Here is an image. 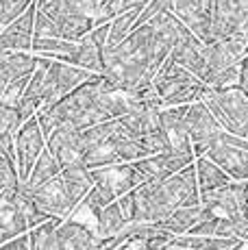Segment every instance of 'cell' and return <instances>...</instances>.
Listing matches in <instances>:
<instances>
[{
  "instance_id": "39",
  "label": "cell",
  "mask_w": 248,
  "mask_h": 250,
  "mask_svg": "<svg viewBox=\"0 0 248 250\" xmlns=\"http://www.w3.org/2000/svg\"><path fill=\"white\" fill-rule=\"evenodd\" d=\"M148 2H150V0H144V4H148Z\"/></svg>"
},
{
  "instance_id": "40",
  "label": "cell",
  "mask_w": 248,
  "mask_h": 250,
  "mask_svg": "<svg viewBox=\"0 0 248 250\" xmlns=\"http://www.w3.org/2000/svg\"><path fill=\"white\" fill-rule=\"evenodd\" d=\"M246 40H248V31H246Z\"/></svg>"
},
{
  "instance_id": "19",
  "label": "cell",
  "mask_w": 248,
  "mask_h": 250,
  "mask_svg": "<svg viewBox=\"0 0 248 250\" xmlns=\"http://www.w3.org/2000/svg\"><path fill=\"white\" fill-rule=\"evenodd\" d=\"M209 215H216V213L205 203H198V205L181 207L172 215H168L165 220H161V222H157V224H159V229L170 230V233H174V235H183V233H189L198 222H203Z\"/></svg>"
},
{
  "instance_id": "31",
  "label": "cell",
  "mask_w": 248,
  "mask_h": 250,
  "mask_svg": "<svg viewBox=\"0 0 248 250\" xmlns=\"http://www.w3.org/2000/svg\"><path fill=\"white\" fill-rule=\"evenodd\" d=\"M20 126H22L20 111L13 107L0 104V135H2V133H16Z\"/></svg>"
},
{
  "instance_id": "12",
  "label": "cell",
  "mask_w": 248,
  "mask_h": 250,
  "mask_svg": "<svg viewBox=\"0 0 248 250\" xmlns=\"http://www.w3.org/2000/svg\"><path fill=\"white\" fill-rule=\"evenodd\" d=\"M205 155L216 161L233 181H248V150L244 148H237L218 137L209 144Z\"/></svg>"
},
{
  "instance_id": "32",
  "label": "cell",
  "mask_w": 248,
  "mask_h": 250,
  "mask_svg": "<svg viewBox=\"0 0 248 250\" xmlns=\"http://www.w3.org/2000/svg\"><path fill=\"white\" fill-rule=\"evenodd\" d=\"M128 242V233L126 229L118 235H109V237H98V244H96V250H118L122 248L124 244Z\"/></svg>"
},
{
  "instance_id": "34",
  "label": "cell",
  "mask_w": 248,
  "mask_h": 250,
  "mask_svg": "<svg viewBox=\"0 0 248 250\" xmlns=\"http://www.w3.org/2000/svg\"><path fill=\"white\" fill-rule=\"evenodd\" d=\"M0 250H31V237H28V233L18 235V237L4 242L2 246H0Z\"/></svg>"
},
{
  "instance_id": "27",
  "label": "cell",
  "mask_w": 248,
  "mask_h": 250,
  "mask_svg": "<svg viewBox=\"0 0 248 250\" xmlns=\"http://www.w3.org/2000/svg\"><path fill=\"white\" fill-rule=\"evenodd\" d=\"M31 76H33V74H31ZM31 76H22V79H16V81H11L7 87L0 89V104L18 109V104H20L22 96H24V91H26V87H28V81H31Z\"/></svg>"
},
{
  "instance_id": "38",
  "label": "cell",
  "mask_w": 248,
  "mask_h": 250,
  "mask_svg": "<svg viewBox=\"0 0 248 250\" xmlns=\"http://www.w3.org/2000/svg\"><path fill=\"white\" fill-rule=\"evenodd\" d=\"M7 2H11V0H0V7H2V4H7Z\"/></svg>"
},
{
  "instance_id": "10",
  "label": "cell",
  "mask_w": 248,
  "mask_h": 250,
  "mask_svg": "<svg viewBox=\"0 0 248 250\" xmlns=\"http://www.w3.org/2000/svg\"><path fill=\"white\" fill-rule=\"evenodd\" d=\"M172 11L205 44H211L213 42V33H211L213 4H209L207 0H174Z\"/></svg>"
},
{
  "instance_id": "22",
  "label": "cell",
  "mask_w": 248,
  "mask_h": 250,
  "mask_svg": "<svg viewBox=\"0 0 248 250\" xmlns=\"http://www.w3.org/2000/svg\"><path fill=\"white\" fill-rule=\"evenodd\" d=\"M94 31V28H92ZM92 31L79 40V55H76V65L94 72V74H104V59H103V46L94 40Z\"/></svg>"
},
{
  "instance_id": "14",
  "label": "cell",
  "mask_w": 248,
  "mask_h": 250,
  "mask_svg": "<svg viewBox=\"0 0 248 250\" xmlns=\"http://www.w3.org/2000/svg\"><path fill=\"white\" fill-rule=\"evenodd\" d=\"M48 148L61 167H72L83 163V144H81V131L74 126H59L48 137ZM85 166V163H83Z\"/></svg>"
},
{
  "instance_id": "29",
  "label": "cell",
  "mask_w": 248,
  "mask_h": 250,
  "mask_svg": "<svg viewBox=\"0 0 248 250\" xmlns=\"http://www.w3.org/2000/svg\"><path fill=\"white\" fill-rule=\"evenodd\" d=\"M172 9H174V0H150V2L140 11L135 26H142V24L150 22L152 18H157L159 13H164V11H172Z\"/></svg>"
},
{
  "instance_id": "33",
  "label": "cell",
  "mask_w": 248,
  "mask_h": 250,
  "mask_svg": "<svg viewBox=\"0 0 248 250\" xmlns=\"http://www.w3.org/2000/svg\"><path fill=\"white\" fill-rule=\"evenodd\" d=\"M0 155L18 163V152H16V133H2L0 135Z\"/></svg>"
},
{
  "instance_id": "23",
  "label": "cell",
  "mask_w": 248,
  "mask_h": 250,
  "mask_svg": "<svg viewBox=\"0 0 248 250\" xmlns=\"http://www.w3.org/2000/svg\"><path fill=\"white\" fill-rule=\"evenodd\" d=\"M128 227V220L124 215L120 203H111L100 209L96 215V235L98 237H109V235H118Z\"/></svg>"
},
{
  "instance_id": "2",
  "label": "cell",
  "mask_w": 248,
  "mask_h": 250,
  "mask_svg": "<svg viewBox=\"0 0 248 250\" xmlns=\"http://www.w3.org/2000/svg\"><path fill=\"white\" fill-rule=\"evenodd\" d=\"M81 144L83 163L87 167L118 166L142 159L140 137L118 118L81 131Z\"/></svg>"
},
{
  "instance_id": "9",
  "label": "cell",
  "mask_w": 248,
  "mask_h": 250,
  "mask_svg": "<svg viewBox=\"0 0 248 250\" xmlns=\"http://www.w3.org/2000/svg\"><path fill=\"white\" fill-rule=\"evenodd\" d=\"M189 163H194L192 157L179 155V152H164V155H150L142 157V159L133 161L135 167V181L137 187L150 181H165L172 174L181 172L183 167H187Z\"/></svg>"
},
{
  "instance_id": "16",
  "label": "cell",
  "mask_w": 248,
  "mask_h": 250,
  "mask_svg": "<svg viewBox=\"0 0 248 250\" xmlns=\"http://www.w3.org/2000/svg\"><path fill=\"white\" fill-rule=\"evenodd\" d=\"M37 70V57L26 50H0V89L11 81L31 76Z\"/></svg>"
},
{
  "instance_id": "25",
  "label": "cell",
  "mask_w": 248,
  "mask_h": 250,
  "mask_svg": "<svg viewBox=\"0 0 248 250\" xmlns=\"http://www.w3.org/2000/svg\"><path fill=\"white\" fill-rule=\"evenodd\" d=\"M142 9H144V7L131 9V11H126V13H122V16L113 18V20H111V33H109L107 46H118L120 42H124L128 35H131V31L135 28L137 16H140Z\"/></svg>"
},
{
  "instance_id": "1",
  "label": "cell",
  "mask_w": 248,
  "mask_h": 250,
  "mask_svg": "<svg viewBox=\"0 0 248 250\" xmlns=\"http://www.w3.org/2000/svg\"><path fill=\"white\" fill-rule=\"evenodd\" d=\"M104 76L120 89L142 91L155 83L161 63L155 52V28L150 22L135 26L118 46L103 50Z\"/></svg>"
},
{
  "instance_id": "8",
  "label": "cell",
  "mask_w": 248,
  "mask_h": 250,
  "mask_svg": "<svg viewBox=\"0 0 248 250\" xmlns=\"http://www.w3.org/2000/svg\"><path fill=\"white\" fill-rule=\"evenodd\" d=\"M48 146V139H46L44 131L40 126V120L31 118L28 122H24L20 128L16 131V152H18V172H20V179L24 183L31 174L33 166L37 163V159L41 157V152Z\"/></svg>"
},
{
  "instance_id": "20",
  "label": "cell",
  "mask_w": 248,
  "mask_h": 250,
  "mask_svg": "<svg viewBox=\"0 0 248 250\" xmlns=\"http://www.w3.org/2000/svg\"><path fill=\"white\" fill-rule=\"evenodd\" d=\"M28 229L26 213L16 200H0V242H9V239L24 235Z\"/></svg>"
},
{
  "instance_id": "13",
  "label": "cell",
  "mask_w": 248,
  "mask_h": 250,
  "mask_svg": "<svg viewBox=\"0 0 248 250\" xmlns=\"http://www.w3.org/2000/svg\"><path fill=\"white\" fill-rule=\"evenodd\" d=\"M170 59L181 63L183 68H187L189 72H194L200 81L207 79L209 65H207V55H205V42L194 35L192 31H187L179 40V44L170 52Z\"/></svg>"
},
{
  "instance_id": "24",
  "label": "cell",
  "mask_w": 248,
  "mask_h": 250,
  "mask_svg": "<svg viewBox=\"0 0 248 250\" xmlns=\"http://www.w3.org/2000/svg\"><path fill=\"white\" fill-rule=\"evenodd\" d=\"M196 172H198V183H200V191H203V194L205 191H213V189H218V187L233 181L231 176L213 159H209L207 155L196 159Z\"/></svg>"
},
{
  "instance_id": "4",
  "label": "cell",
  "mask_w": 248,
  "mask_h": 250,
  "mask_svg": "<svg viewBox=\"0 0 248 250\" xmlns=\"http://www.w3.org/2000/svg\"><path fill=\"white\" fill-rule=\"evenodd\" d=\"M203 100L213 111L224 131L248 137V94L242 87L205 91Z\"/></svg>"
},
{
  "instance_id": "41",
  "label": "cell",
  "mask_w": 248,
  "mask_h": 250,
  "mask_svg": "<svg viewBox=\"0 0 248 250\" xmlns=\"http://www.w3.org/2000/svg\"><path fill=\"white\" fill-rule=\"evenodd\" d=\"M246 185H248V181H246Z\"/></svg>"
},
{
  "instance_id": "3",
  "label": "cell",
  "mask_w": 248,
  "mask_h": 250,
  "mask_svg": "<svg viewBox=\"0 0 248 250\" xmlns=\"http://www.w3.org/2000/svg\"><path fill=\"white\" fill-rule=\"evenodd\" d=\"M152 85L161 94L165 107H176V104H189L196 103V100H203L205 91L209 89L205 81H200L194 72L183 68L170 57L161 65V70L157 72Z\"/></svg>"
},
{
  "instance_id": "28",
  "label": "cell",
  "mask_w": 248,
  "mask_h": 250,
  "mask_svg": "<svg viewBox=\"0 0 248 250\" xmlns=\"http://www.w3.org/2000/svg\"><path fill=\"white\" fill-rule=\"evenodd\" d=\"M35 37H61V28L55 18H50L46 11L37 7V18H35Z\"/></svg>"
},
{
  "instance_id": "21",
  "label": "cell",
  "mask_w": 248,
  "mask_h": 250,
  "mask_svg": "<svg viewBox=\"0 0 248 250\" xmlns=\"http://www.w3.org/2000/svg\"><path fill=\"white\" fill-rule=\"evenodd\" d=\"M61 170H63V167H61V163L57 161V157L52 155V150L46 146V150L41 152V157L37 159L35 166H33L28 179L22 183V191L33 194V191H37L40 187H44L46 183H50L55 176H59Z\"/></svg>"
},
{
  "instance_id": "5",
  "label": "cell",
  "mask_w": 248,
  "mask_h": 250,
  "mask_svg": "<svg viewBox=\"0 0 248 250\" xmlns=\"http://www.w3.org/2000/svg\"><path fill=\"white\" fill-rule=\"evenodd\" d=\"M46 68V79H44V104H55L68 94H72L76 87L83 83L92 81L94 72L81 68L76 63H68V61L52 59Z\"/></svg>"
},
{
  "instance_id": "7",
  "label": "cell",
  "mask_w": 248,
  "mask_h": 250,
  "mask_svg": "<svg viewBox=\"0 0 248 250\" xmlns=\"http://www.w3.org/2000/svg\"><path fill=\"white\" fill-rule=\"evenodd\" d=\"M185 124H187L189 137H192V142H194L196 159L207 152L209 144H211L213 139L220 137V133L224 131L222 124L218 122V118L213 115L211 109L207 107L205 100H196V103L187 104V111H185Z\"/></svg>"
},
{
  "instance_id": "6",
  "label": "cell",
  "mask_w": 248,
  "mask_h": 250,
  "mask_svg": "<svg viewBox=\"0 0 248 250\" xmlns=\"http://www.w3.org/2000/svg\"><path fill=\"white\" fill-rule=\"evenodd\" d=\"M205 55H207V87H211L213 79L220 72H227L231 68L242 65V61L248 57V40L246 35H231L216 40L211 44H205Z\"/></svg>"
},
{
  "instance_id": "36",
  "label": "cell",
  "mask_w": 248,
  "mask_h": 250,
  "mask_svg": "<svg viewBox=\"0 0 248 250\" xmlns=\"http://www.w3.org/2000/svg\"><path fill=\"white\" fill-rule=\"evenodd\" d=\"M240 87L248 94V57L242 61V79H240Z\"/></svg>"
},
{
  "instance_id": "15",
  "label": "cell",
  "mask_w": 248,
  "mask_h": 250,
  "mask_svg": "<svg viewBox=\"0 0 248 250\" xmlns=\"http://www.w3.org/2000/svg\"><path fill=\"white\" fill-rule=\"evenodd\" d=\"M185 111H187V104L164 107V113H161V115H164V128H165V133H168L174 152L196 159V152H194V142H192V137H189L187 124H185Z\"/></svg>"
},
{
  "instance_id": "37",
  "label": "cell",
  "mask_w": 248,
  "mask_h": 250,
  "mask_svg": "<svg viewBox=\"0 0 248 250\" xmlns=\"http://www.w3.org/2000/svg\"><path fill=\"white\" fill-rule=\"evenodd\" d=\"M165 250H187V248H179V246H168Z\"/></svg>"
},
{
  "instance_id": "30",
  "label": "cell",
  "mask_w": 248,
  "mask_h": 250,
  "mask_svg": "<svg viewBox=\"0 0 248 250\" xmlns=\"http://www.w3.org/2000/svg\"><path fill=\"white\" fill-rule=\"evenodd\" d=\"M33 2H35V0H11V2L2 4V7H0V11H2L0 13V22H2V26H7V24H11L16 18H20Z\"/></svg>"
},
{
  "instance_id": "18",
  "label": "cell",
  "mask_w": 248,
  "mask_h": 250,
  "mask_svg": "<svg viewBox=\"0 0 248 250\" xmlns=\"http://www.w3.org/2000/svg\"><path fill=\"white\" fill-rule=\"evenodd\" d=\"M61 250H96L98 235H94L89 227H85L79 220H63L57 229Z\"/></svg>"
},
{
  "instance_id": "17",
  "label": "cell",
  "mask_w": 248,
  "mask_h": 250,
  "mask_svg": "<svg viewBox=\"0 0 248 250\" xmlns=\"http://www.w3.org/2000/svg\"><path fill=\"white\" fill-rule=\"evenodd\" d=\"M103 0H37V7L55 20L65 18H94Z\"/></svg>"
},
{
  "instance_id": "26",
  "label": "cell",
  "mask_w": 248,
  "mask_h": 250,
  "mask_svg": "<svg viewBox=\"0 0 248 250\" xmlns=\"http://www.w3.org/2000/svg\"><path fill=\"white\" fill-rule=\"evenodd\" d=\"M142 144V157H150V155H164V152H174L170 137L165 133V128H157V131L144 133L140 137Z\"/></svg>"
},
{
  "instance_id": "35",
  "label": "cell",
  "mask_w": 248,
  "mask_h": 250,
  "mask_svg": "<svg viewBox=\"0 0 248 250\" xmlns=\"http://www.w3.org/2000/svg\"><path fill=\"white\" fill-rule=\"evenodd\" d=\"M118 203H120L124 215H126V220H128V222H133V220H135V196H133V191L120 196V198H118Z\"/></svg>"
},
{
  "instance_id": "42",
  "label": "cell",
  "mask_w": 248,
  "mask_h": 250,
  "mask_svg": "<svg viewBox=\"0 0 248 250\" xmlns=\"http://www.w3.org/2000/svg\"><path fill=\"white\" fill-rule=\"evenodd\" d=\"M246 242H248V239H246Z\"/></svg>"
},
{
  "instance_id": "11",
  "label": "cell",
  "mask_w": 248,
  "mask_h": 250,
  "mask_svg": "<svg viewBox=\"0 0 248 250\" xmlns=\"http://www.w3.org/2000/svg\"><path fill=\"white\" fill-rule=\"evenodd\" d=\"M35 18H37V0L16 18L11 24L2 28L0 35V50H33L35 40Z\"/></svg>"
}]
</instances>
